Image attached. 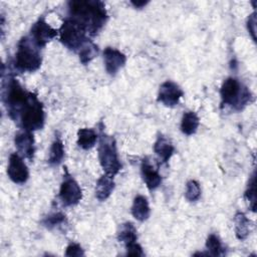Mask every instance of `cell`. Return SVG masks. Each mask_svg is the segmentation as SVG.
I'll list each match as a JSON object with an SVG mask.
<instances>
[{
    "instance_id": "1",
    "label": "cell",
    "mask_w": 257,
    "mask_h": 257,
    "mask_svg": "<svg viewBox=\"0 0 257 257\" xmlns=\"http://www.w3.org/2000/svg\"><path fill=\"white\" fill-rule=\"evenodd\" d=\"M67 8L68 17L80 24L88 36H95L108 17L104 3L97 0L69 1Z\"/></svg>"
},
{
    "instance_id": "2",
    "label": "cell",
    "mask_w": 257,
    "mask_h": 257,
    "mask_svg": "<svg viewBox=\"0 0 257 257\" xmlns=\"http://www.w3.org/2000/svg\"><path fill=\"white\" fill-rule=\"evenodd\" d=\"M42 63L40 47L30 38V36L22 37L15 52L14 67L21 72H34Z\"/></svg>"
},
{
    "instance_id": "3",
    "label": "cell",
    "mask_w": 257,
    "mask_h": 257,
    "mask_svg": "<svg viewBox=\"0 0 257 257\" xmlns=\"http://www.w3.org/2000/svg\"><path fill=\"white\" fill-rule=\"evenodd\" d=\"M30 91H27L19 83V81L13 77H7V81L2 83V100L7 109V113L10 118L16 121L22 107L29 98Z\"/></svg>"
},
{
    "instance_id": "4",
    "label": "cell",
    "mask_w": 257,
    "mask_h": 257,
    "mask_svg": "<svg viewBox=\"0 0 257 257\" xmlns=\"http://www.w3.org/2000/svg\"><path fill=\"white\" fill-rule=\"evenodd\" d=\"M223 105H229L235 110H242L252 98V93L247 86L235 77L226 78L220 88Z\"/></svg>"
},
{
    "instance_id": "5",
    "label": "cell",
    "mask_w": 257,
    "mask_h": 257,
    "mask_svg": "<svg viewBox=\"0 0 257 257\" xmlns=\"http://www.w3.org/2000/svg\"><path fill=\"white\" fill-rule=\"evenodd\" d=\"M98 140V161L104 174L111 177L118 174L122 166L118 158L116 143L113 137L100 132Z\"/></svg>"
},
{
    "instance_id": "6",
    "label": "cell",
    "mask_w": 257,
    "mask_h": 257,
    "mask_svg": "<svg viewBox=\"0 0 257 257\" xmlns=\"http://www.w3.org/2000/svg\"><path fill=\"white\" fill-rule=\"evenodd\" d=\"M16 121L26 131L41 130L45 122V113L42 103L37 98V95L30 93L29 98L22 107Z\"/></svg>"
},
{
    "instance_id": "7",
    "label": "cell",
    "mask_w": 257,
    "mask_h": 257,
    "mask_svg": "<svg viewBox=\"0 0 257 257\" xmlns=\"http://www.w3.org/2000/svg\"><path fill=\"white\" fill-rule=\"evenodd\" d=\"M58 33L60 42L69 50L74 52H78L79 49L89 40L85 29L69 17L64 19Z\"/></svg>"
},
{
    "instance_id": "8",
    "label": "cell",
    "mask_w": 257,
    "mask_h": 257,
    "mask_svg": "<svg viewBox=\"0 0 257 257\" xmlns=\"http://www.w3.org/2000/svg\"><path fill=\"white\" fill-rule=\"evenodd\" d=\"M58 196L64 206H74L82 199V191L78 183L72 178L66 169L60 185Z\"/></svg>"
},
{
    "instance_id": "9",
    "label": "cell",
    "mask_w": 257,
    "mask_h": 257,
    "mask_svg": "<svg viewBox=\"0 0 257 257\" xmlns=\"http://www.w3.org/2000/svg\"><path fill=\"white\" fill-rule=\"evenodd\" d=\"M57 33L58 31L52 28L46 22L44 17H40L30 29V38L37 46L42 48L45 47V45L51 41L57 35Z\"/></svg>"
},
{
    "instance_id": "10",
    "label": "cell",
    "mask_w": 257,
    "mask_h": 257,
    "mask_svg": "<svg viewBox=\"0 0 257 257\" xmlns=\"http://www.w3.org/2000/svg\"><path fill=\"white\" fill-rule=\"evenodd\" d=\"M7 175L15 184H24L29 178V171L23 158L18 153H13L9 157Z\"/></svg>"
},
{
    "instance_id": "11",
    "label": "cell",
    "mask_w": 257,
    "mask_h": 257,
    "mask_svg": "<svg viewBox=\"0 0 257 257\" xmlns=\"http://www.w3.org/2000/svg\"><path fill=\"white\" fill-rule=\"evenodd\" d=\"M183 95V89L176 82L167 80L163 82L159 88L158 101L162 102L166 106L172 107L179 103Z\"/></svg>"
},
{
    "instance_id": "12",
    "label": "cell",
    "mask_w": 257,
    "mask_h": 257,
    "mask_svg": "<svg viewBox=\"0 0 257 257\" xmlns=\"http://www.w3.org/2000/svg\"><path fill=\"white\" fill-rule=\"evenodd\" d=\"M14 144L18 154L25 159L33 160L35 154V141L32 132L21 130L16 133L14 138Z\"/></svg>"
},
{
    "instance_id": "13",
    "label": "cell",
    "mask_w": 257,
    "mask_h": 257,
    "mask_svg": "<svg viewBox=\"0 0 257 257\" xmlns=\"http://www.w3.org/2000/svg\"><path fill=\"white\" fill-rule=\"evenodd\" d=\"M103 60L106 72L113 76L120 68L124 66L126 56L124 53L113 47H106L103 50Z\"/></svg>"
},
{
    "instance_id": "14",
    "label": "cell",
    "mask_w": 257,
    "mask_h": 257,
    "mask_svg": "<svg viewBox=\"0 0 257 257\" xmlns=\"http://www.w3.org/2000/svg\"><path fill=\"white\" fill-rule=\"evenodd\" d=\"M141 174L149 190L157 189L162 183V176L153 167L148 158H145L141 164Z\"/></svg>"
},
{
    "instance_id": "15",
    "label": "cell",
    "mask_w": 257,
    "mask_h": 257,
    "mask_svg": "<svg viewBox=\"0 0 257 257\" xmlns=\"http://www.w3.org/2000/svg\"><path fill=\"white\" fill-rule=\"evenodd\" d=\"M154 152L163 163H168L175 153V147L165 136L160 135L154 144Z\"/></svg>"
},
{
    "instance_id": "16",
    "label": "cell",
    "mask_w": 257,
    "mask_h": 257,
    "mask_svg": "<svg viewBox=\"0 0 257 257\" xmlns=\"http://www.w3.org/2000/svg\"><path fill=\"white\" fill-rule=\"evenodd\" d=\"M131 210L134 218L140 222L148 220L151 215V208L148 199L143 195H138L135 197Z\"/></svg>"
},
{
    "instance_id": "17",
    "label": "cell",
    "mask_w": 257,
    "mask_h": 257,
    "mask_svg": "<svg viewBox=\"0 0 257 257\" xmlns=\"http://www.w3.org/2000/svg\"><path fill=\"white\" fill-rule=\"evenodd\" d=\"M114 181L113 177L109 175H102L95 185V197L99 201H105L113 192Z\"/></svg>"
},
{
    "instance_id": "18",
    "label": "cell",
    "mask_w": 257,
    "mask_h": 257,
    "mask_svg": "<svg viewBox=\"0 0 257 257\" xmlns=\"http://www.w3.org/2000/svg\"><path fill=\"white\" fill-rule=\"evenodd\" d=\"M235 235L238 240H245L251 231L252 222L243 212H237L234 216Z\"/></svg>"
},
{
    "instance_id": "19",
    "label": "cell",
    "mask_w": 257,
    "mask_h": 257,
    "mask_svg": "<svg viewBox=\"0 0 257 257\" xmlns=\"http://www.w3.org/2000/svg\"><path fill=\"white\" fill-rule=\"evenodd\" d=\"M200 124L199 116L194 111H186L183 113L181 119V131L186 136L194 135Z\"/></svg>"
},
{
    "instance_id": "20",
    "label": "cell",
    "mask_w": 257,
    "mask_h": 257,
    "mask_svg": "<svg viewBox=\"0 0 257 257\" xmlns=\"http://www.w3.org/2000/svg\"><path fill=\"white\" fill-rule=\"evenodd\" d=\"M98 136L92 128L83 127L77 132V145L83 150H90L97 142Z\"/></svg>"
},
{
    "instance_id": "21",
    "label": "cell",
    "mask_w": 257,
    "mask_h": 257,
    "mask_svg": "<svg viewBox=\"0 0 257 257\" xmlns=\"http://www.w3.org/2000/svg\"><path fill=\"white\" fill-rule=\"evenodd\" d=\"M117 240L125 245L137 242L138 232L136 227L131 222H125L119 226L117 232Z\"/></svg>"
},
{
    "instance_id": "22",
    "label": "cell",
    "mask_w": 257,
    "mask_h": 257,
    "mask_svg": "<svg viewBox=\"0 0 257 257\" xmlns=\"http://www.w3.org/2000/svg\"><path fill=\"white\" fill-rule=\"evenodd\" d=\"M64 158V147L61 139L56 137L51 144L48 156V164L50 166H58Z\"/></svg>"
},
{
    "instance_id": "23",
    "label": "cell",
    "mask_w": 257,
    "mask_h": 257,
    "mask_svg": "<svg viewBox=\"0 0 257 257\" xmlns=\"http://www.w3.org/2000/svg\"><path fill=\"white\" fill-rule=\"evenodd\" d=\"M206 249L208 250V255L222 256L225 254V247L216 234H210L208 236L206 240Z\"/></svg>"
},
{
    "instance_id": "24",
    "label": "cell",
    "mask_w": 257,
    "mask_h": 257,
    "mask_svg": "<svg viewBox=\"0 0 257 257\" xmlns=\"http://www.w3.org/2000/svg\"><path fill=\"white\" fill-rule=\"evenodd\" d=\"M98 52V47L91 40H88L77 52L79 56V60L82 64H87L90 62Z\"/></svg>"
},
{
    "instance_id": "25",
    "label": "cell",
    "mask_w": 257,
    "mask_h": 257,
    "mask_svg": "<svg viewBox=\"0 0 257 257\" xmlns=\"http://www.w3.org/2000/svg\"><path fill=\"white\" fill-rule=\"evenodd\" d=\"M42 225L47 229H53L56 227H60L63 224H66V216L62 212H52L45 216L42 221Z\"/></svg>"
},
{
    "instance_id": "26",
    "label": "cell",
    "mask_w": 257,
    "mask_h": 257,
    "mask_svg": "<svg viewBox=\"0 0 257 257\" xmlns=\"http://www.w3.org/2000/svg\"><path fill=\"white\" fill-rule=\"evenodd\" d=\"M255 185H256V182H255V172H254L249 180L248 187L244 193V197L248 202L249 208L252 212L256 211V186Z\"/></svg>"
},
{
    "instance_id": "27",
    "label": "cell",
    "mask_w": 257,
    "mask_h": 257,
    "mask_svg": "<svg viewBox=\"0 0 257 257\" xmlns=\"http://www.w3.org/2000/svg\"><path fill=\"white\" fill-rule=\"evenodd\" d=\"M201 197V187L196 180H190L186 184L185 198L189 202H196Z\"/></svg>"
},
{
    "instance_id": "28",
    "label": "cell",
    "mask_w": 257,
    "mask_h": 257,
    "mask_svg": "<svg viewBox=\"0 0 257 257\" xmlns=\"http://www.w3.org/2000/svg\"><path fill=\"white\" fill-rule=\"evenodd\" d=\"M65 256L68 257H79V256H84V251L82 247L74 242L69 243V245L66 247L65 250Z\"/></svg>"
},
{
    "instance_id": "29",
    "label": "cell",
    "mask_w": 257,
    "mask_h": 257,
    "mask_svg": "<svg viewBox=\"0 0 257 257\" xmlns=\"http://www.w3.org/2000/svg\"><path fill=\"white\" fill-rule=\"evenodd\" d=\"M125 249H126V255H128V256H144L145 255L142 246L138 242H134L128 245H125Z\"/></svg>"
},
{
    "instance_id": "30",
    "label": "cell",
    "mask_w": 257,
    "mask_h": 257,
    "mask_svg": "<svg viewBox=\"0 0 257 257\" xmlns=\"http://www.w3.org/2000/svg\"><path fill=\"white\" fill-rule=\"evenodd\" d=\"M256 14L255 12H253L249 17H248V20H247V28H248V31L250 32L253 40L255 41L256 37H255V32H256Z\"/></svg>"
},
{
    "instance_id": "31",
    "label": "cell",
    "mask_w": 257,
    "mask_h": 257,
    "mask_svg": "<svg viewBox=\"0 0 257 257\" xmlns=\"http://www.w3.org/2000/svg\"><path fill=\"white\" fill-rule=\"evenodd\" d=\"M149 3V1H131V4L138 9H141L143 7H145L147 4Z\"/></svg>"
}]
</instances>
